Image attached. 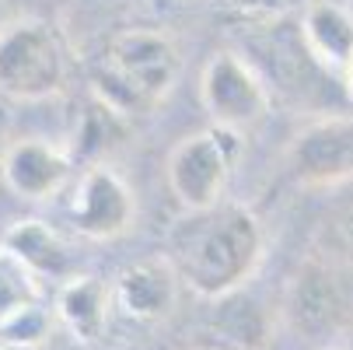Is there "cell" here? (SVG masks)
Here are the masks:
<instances>
[{
    "instance_id": "obj_5",
    "label": "cell",
    "mask_w": 353,
    "mask_h": 350,
    "mask_svg": "<svg viewBox=\"0 0 353 350\" xmlns=\"http://www.w3.org/2000/svg\"><path fill=\"white\" fill-rule=\"evenodd\" d=\"M199 98L214 126L241 133L270 113V88L238 53H214L199 77Z\"/></svg>"
},
{
    "instance_id": "obj_1",
    "label": "cell",
    "mask_w": 353,
    "mask_h": 350,
    "mask_svg": "<svg viewBox=\"0 0 353 350\" xmlns=\"http://www.w3.org/2000/svg\"><path fill=\"white\" fill-rule=\"evenodd\" d=\"M263 224L241 204L192 214L172 238V263L199 298H231L263 263Z\"/></svg>"
},
{
    "instance_id": "obj_18",
    "label": "cell",
    "mask_w": 353,
    "mask_h": 350,
    "mask_svg": "<svg viewBox=\"0 0 353 350\" xmlns=\"http://www.w3.org/2000/svg\"><path fill=\"white\" fill-rule=\"evenodd\" d=\"M0 253H4V242H0Z\"/></svg>"
},
{
    "instance_id": "obj_14",
    "label": "cell",
    "mask_w": 353,
    "mask_h": 350,
    "mask_svg": "<svg viewBox=\"0 0 353 350\" xmlns=\"http://www.w3.org/2000/svg\"><path fill=\"white\" fill-rule=\"evenodd\" d=\"M39 277L11 253H0V322L39 305Z\"/></svg>"
},
{
    "instance_id": "obj_6",
    "label": "cell",
    "mask_w": 353,
    "mask_h": 350,
    "mask_svg": "<svg viewBox=\"0 0 353 350\" xmlns=\"http://www.w3.org/2000/svg\"><path fill=\"white\" fill-rule=\"evenodd\" d=\"M287 168L301 186H339L353 179V116H319L287 147Z\"/></svg>"
},
{
    "instance_id": "obj_2",
    "label": "cell",
    "mask_w": 353,
    "mask_h": 350,
    "mask_svg": "<svg viewBox=\"0 0 353 350\" xmlns=\"http://www.w3.org/2000/svg\"><path fill=\"white\" fill-rule=\"evenodd\" d=\"M182 70V53L168 32L126 28L105 42V53L91 74L94 98L116 116L150 113L175 88Z\"/></svg>"
},
{
    "instance_id": "obj_19",
    "label": "cell",
    "mask_w": 353,
    "mask_h": 350,
    "mask_svg": "<svg viewBox=\"0 0 353 350\" xmlns=\"http://www.w3.org/2000/svg\"><path fill=\"white\" fill-rule=\"evenodd\" d=\"M0 350H8V347H0Z\"/></svg>"
},
{
    "instance_id": "obj_4",
    "label": "cell",
    "mask_w": 353,
    "mask_h": 350,
    "mask_svg": "<svg viewBox=\"0 0 353 350\" xmlns=\"http://www.w3.org/2000/svg\"><path fill=\"white\" fill-rule=\"evenodd\" d=\"M238 151V133L210 126L189 133L168 155V186L189 214H203L224 204L231 162Z\"/></svg>"
},
{
    "instance_id": "obj_10",
    "label": "cell",
    "mask_w": 353,
    "mask_h": 350,
    "mask_svg": "<svg viewBox=\"0 0 353 350\" xmlns=\"http://www.w3.org/2000/svg\"><path fill=\"white\" fill-rule=\"evenodd\" d=\"M301 39L325 74H346L353 60V14L336 0H315L301 18Z\"/></svg>"
},
{
    "instance_id": "obj_15",
    "label": "cell",
    "mask_w": 353,
    "mask_h": 350,
    "mask_svg": "<svg viewBox=\"0 0 353 350\" xmlns=\"http://www.w3.org/2000/svg\"><path fill=\"white\" fill-rule=\"evenodd\" d=\"M49 329H53V319L42 305H32L18 315H11L8 322H0V347H21V350H32L39 343H46Z\"/></svg>"
},
{
    "instance_id": "obj_17",
    "label": "cell",
    "mask_w": 353,
    "mask_h": 350,
    "mask_svg": "<svg viewBox=\"0 0 353 350\" xmlns=\"http://www.w3.org/2000/svg\"><path fill=\"white\" fill-rule=\"evenodd\" d=\"M343 98L353 106V60H350V67H346V74H343Z\"/></svg>"
},
{
    "instance_id": "obj_11",
    "label": "cell",
    "mask_w": 353,
    "mask_h": 350,
    "mask_svg": "<svg viewBox=\"0 0 353 350\" xmlns=\"http://www.w3.org/2000/svg\"><path fill=\"white\" fill-rule=\"evenodd\" d=\"M290 312L297 319V326H305L312 333L319 329H329L336 326L339 312H343V294H339V284L336 277L319 266V263H308L294 277V287H290Z\"/></svg>"
},
{
    "instance_id": "obj_7",
    "label": "cell",
    "mask_w": 353,
    "mask_h": 350,
    "mask_svg": "<svg viewBox=\"0 0 353 350\" xmlns=\"http://www.w3.org/2000/svg\"><path fill=\"white\" fill-rule=\"evenodd\" d=\"M70 221L77 235L94 242H112L126 235L137 221V196L126 186V179L109 165H91L77 179Z\"/></svg>"
},
{
    "instance_id": "obj_16",
    "label": "cell",
    "mask_w": 353,
    "mask_h": 350,
    "mask_svg": "<svg viewBox=\"0 0 353 350\" xmlns=\"http://www.w3.org/2000/svg\"><path fill=\"white\" fill-rule=\"evenodd\" d=\"M336 228H339V238H343V245L353 253V204L339 214V221H336Z\"/></svg>"
},
{
    "instance_id": "obj_3",
    "label": "cell",
    "mask_w": 353,
    "mask_h": 350,
    "mask_svg": "<svg viewBox=\"0 0 353 350\" xmlns=\"http://www.w3.org/2000/svg\"><path fill=\"white\" fill-rule=\"evenodd\" d=\"M67 88V53L53 25L14 18L0 25V95L11 102H46Z\"/></svg>"
},
{
    "instance_id": "obj_8",
    "label": "cell",
    "mask_w": 353,
    "mask_h": 350,
    "mask_svg": "<svg viewBox=\"0 0 353 350\" xmlns=\"http://www.w3.org/2000/svg\"><path fill=\"white\" fill-rule=\"evenodd\" d=\"M179 284H182V277L168 256H150L119 273L112 302L133 322H158L175 309Z\"/></svg>"
},
{
    "instance_id": "obj_9",
    "label": "cell",
    "mask_w": 353,
    "mask_h": 350,
    "mask_svg": "<svg viewBox=\"0 0 353 350\" xmlns=\"http://www.w3.org/2000/svg\"><path fill=\"white\" fill-rule=\"evenodd\" d=\"M0 179L21 200H49L70 179V158L46 140H14L0 151Z\"/></svg>"
},
{
    "instance_id": "obj_12",
    "label": "cell",
    "mask_w": 353,
    "mask_h": 350,
    "mask_svg": "<svg viewBox=\"0 0 353 350\" xmlns=\"http://www.w3.org/2000/svg\"><path fill=\"white\" fill-rule=\"evenodd\" d=\"M4 242V253H11L18 263H25L35 277H63L70 253L63 238L49 228L46 221H18L8 228V235L0 238Z\"/></svg>"
},
{
    "instance_id": "obj_13",
    "label": "cell",
    "mask_w": 353,
    "mask_h": 350,
    "mask_svg": "<svg viewBox=\"0 0 353 350\" xmlns=\"http://www.w3.org/2000/svg\"><path fill=\"white\" fill-rule=\"evenodd\" d=\"M57 319L77 336L94 340L109 322V291L98 277H70L57 294Z\"/></svg>"
}]
</instances>
